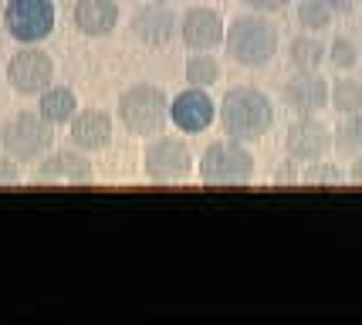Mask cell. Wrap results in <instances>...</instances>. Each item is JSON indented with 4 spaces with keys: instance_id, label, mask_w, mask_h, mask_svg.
Segmentation results:
<instances>
[{
    "instance_id": "6da1fadb",
    "label": "cell",
    "mask_w": 362,
    "mask_h": 325,
    "mask_svg": "<svg viewBox=\"0 0 362 325\" xmlns=\"http://www.w3.org/2000/svg\"><path fill=\"white\" fill-rule=\"evenodd\" d=\"M221 125L230 139L257 142L274 125V106L261 89H251V85L230 89L221 98Z\"/></svg>"
},
{
    "instance_id": "7a4b0ae2",
    "label": "cell",
    "mask_w": 362,
    "mask_h": 325,
    "mask_svg": "<svg viewBox=\"0 0 362 325\" xmlns=\"http://www.w3.org/2000/svg\"><path fill=\"white\" fill-rule=\"evenodd\" d=\"M278 28L264 14H240L227 24L223 47L240 68H264L278 55Z\"/></svg>"
},
{
    "instance_id": "3957f363",
    "label": "cell",
    "mask_w": 362,
    "mask_h": 325,
    "mask_svg": "<svg viewBox=\"0 0 362 325\" xmlns=\"http://www.w3.org/2000/svg\"><path fill=\"white\" fill-rule=\"evenodd\" d=\"M119 119L132 136L153 139L159 132H166L170 122V98L156 85H132L119 95Z\"/></svg>"
},
{
    "instance_id": "277c9868",
    "label": "cell",
    "mask_w": 362,
    "mask_h": 325,
    "mask_svg": "<svg viewBox=\"0 0 362 325\" xmlns=\"http://www.w3.org/2000/svg\"><path fill=\"white\" fill-rule=\"evenodd\" d=\"M254 153L240 139H221L204 149L197 170L206 186H240L254 180Z\"/></svg>"
},
{
    "instance_id": "5b68a950",
    "label": "cell",
    "mask_w": 362,
    "mask_h": 325,
    "mask_svg": "<svg viewBox=\"0 0 362 325\" xmlns=\"http://www.w3.org/2000/svg\"><path fill=\"white\" fill-rule=\"evenodd\" d=\"M54 142V125L41 112H21L0 129V146L4 153L14 156L17 163H34L51 149Z\"/></svg>"
},
{
    "instance_id": "8992f818",
    "label": "cell",
    "mask_w": 362,
    "mask_h": 325,
    "mask_svg": "<svg viewBox=\"0 0 362 325\" xmlns=\"http://www.w3.org/2000/svg\"><path fill=\"white\" fill-rule=\"evenodd\" d=\"M142 170L153 183H180L193 173V153L180 136L159 132L142 153Z\"/></svg>"
},
{
    "instance_id": "52a82bcc",
    "label": "cell",
    "mask_w": 362,
    "mask_h": 325,
    "mask_svg": "<svg viewBox=\"0 0 362 325\" xmlns=\"http://www.w3.org/2000/svg\"><path fill=\"white\" fill-rule=\"evenodd\" d=\"M54 0H11L4 11V28L21 45H41L54 31Z\"/></svg>"
},
{
    "instance_id": "ba28073f",
    "label": "cell",
    "mask_w": 362,
    "mask_h": 325,
    "mask_svg": "<svg viewBox=\"0 0 362 325\" xmlns=\"http://www.w3.org/2000/svg\"><path fill=\"white\" fill-rule=\"evenodd\" d=\"M7 81L17 95H41L54 85V58L45 47L24 45L7 62Z\"/></svg>"
},
{
    "instance_id": "9c48e42d",
    "label": "cell",
    "mask_w": 362,
    "mask_h": 325,
    "mask_svg": "<svg viewBox=\"0 0 362 325\" xmlns=\"http://www.w3.org/2000/svg\"><path fill=\"white\" fill-rule=\"evenodd\" d=\"M284 149L298 163H315L332 149V129L315 115H298L284 132Z\"/></svg>"
},
{
    "instance_id": "30bf717a",
    "label": "cell",
    "mask_w": 362,
    "mask_h": 325,
    "mask_svg": "<svg viewBox=\"0 0 362 325\" xmlns=\"http://www.w3.org/2000/svg\"><path fill=\"white\" fill-rule=\"evenodd\" d=\"M214 119H217V106H214V98L206 95V89L189 85V89H183V92L170 102V122H173L180 132H187V136L206 132Z\"/></svg>"
},
{
    "instance_id": "8fae6325",
    "label": "cell",
    "mask_w": 362,
    "mask_h": 325,
    "mask_svg": "<svg viewBox=\"0 0 362 325\" xmlns=\"http://www.w3.org/2000/svg\"><path fill=\"white\" fill-rule=\"evenodd\" d=\"M223 34H227V24L221 11L214 7H189L180 17V38L189 51H214L223 45Z\"/></svg>"
},
{
    "instance_id": "7c38bea8",
    "label": "cell",
    "mask_w": 362,
    "mask_h": 325,
    "mask_svg": "<svg viewBox=\"0 0 362 325\" xmlns=\"http://www.w3.org/2000/svg\"><path fill=\"white\" fill-rule=\"evenodd\" d=\"M180 34V17L173 14V7H166L163 0L146 4L132 17V38L149 47H166Z\"/></svg>"
},
{
    "instance_id": "4fadbf2b",
    "label": "cell",
    "mask_w": 362,
    "mask_h": 325,
    "mask_svg": "<svg viewBox=\"0 0 362 325\" xmlns=\"http://www.w3.org/2000/svg\"><path fill=\"white\" fill-rule=\"evenodd\" d=\"M281 98L295 115H315L329 106V81L318 72H298L284 81Z\"/></svg>"
},
{
    "instance_id": "5bb4252c",
    "label": "cell",
    "mask_w": 362,
    "mask_h": 325,
    "mask_svg": "<svg viewBox=\"0 0 362 325\" xmlns=\"http://www.w3.org/2000/svg\"><path fill=\"white\" fill-rule=\"evenodd\" d=\"M68 139L81 153H98L109 149L112 142V115L105 108H81L78 115L68 122Z\"/></svg>"
},
{
    "instance_id": "9a60e30c",
    "label": "cell",
    "mask_w": 362,
    "mask_h": 325,
    "mask_svg": "<svg viewBox=\"0 0 362 325\" xmlns=\"http://www.w3.org/2000/svg\"><path fill=\"white\" fill-rule=\"evenodd\" d=\"M37 180L41 183H71V186L92 183L95 170L81 149H58V153L45 156V163L37 166Z\"/></svg>"
},
{
    "instance_id": "2e32d148",
    "label": "cell",
    "mask_w": 362,
    "mask_h": 325,
    "mask_svg": "<svg viewBox=\"0 0 362 325\" xmlns=\"http://www.w3.org/2000/svg\"><path fill=\"white\" fill-rule=\"evenodd\" d=\"M71 21L85 38H109L119 28V0H75Z\"/></svg>"
},
{
    "instance_id": "e0dca14e",
    "label": "cell",
    "mask_w": 362,
    "mask_h": 325,
    "mask_svg": "<svg viewBox=\"0 0 362 325\" xmlns=\"http://www.w3.org/2000/svg\"><path fill=\"white\" fill-rule=\"evenodd\" d=\"M37 112H41L51 125H68L78 115V98H75L71 89H64V85H51V89L41 92Z\"/></svg>"
},
{
    "instance_id": "ac0fdd59",
    "label": "cell",
    "mask_w": 362,
    "mask_h": 325,
    "mask_svg": "<svg viewBox=\"0 0 362 325\" xmlns=\"http://www.w3.org/2000/svg\"><path fill=\"white\" fill-rule=\"evenodd\" d=\"M325 58H329V51H325V45L318 41L315 34H298L288 45V62H291L295 72H318Z\"/></svg>"
},
{
    "instance_id": "d6986e66",
    "label": "cell",
    "mask_w": 362,
    "mask_h": 325,
    "mask_svg": "<svg viewBox=\"0 0 362 325\" xmlns=\"http://www.w3.org/2000/svg\"><path fill=\"white\" fill-rule=\"evenodd\" d=\"M332 149L346 159H359L362 156V112L342 115V122L332 129Z\"/></svg>"
},
{
    "instance_id": "ffe728a7",
    "label": "cell",
    "mask_w": 362,
    "mask_h": 325,
    "mask_svg": "<svg viewBox=\"0 0 362 325\" xmlns=\"http://www.w3.org/2000/svg\"><path fill=\"white\" fill-rule=\"evenodd\" d=\"M329 106L339 115L362 112V81H356V78H335L329 85Z\"/></svg>"
},
{
    "instance_id": "44dd1931",
    "label": "cell",
    "mask_w": 362,
    "mask_h": 325,
    "mask_svg": "<svg viewBox=\"0 0 362 325\" xmlns=\"http://www.w3.org/2000/svg\"><path fill=\"white\" fill-rule=\"evenodd\" d=\"M187 81L189 85H197V89H210V85H217V81H221V62H217L214 55H206V51L189 55Z\"/></svg>"
},
{
    "instance_id": "7402d4cb",
    "label": "cell",
    "mask_w": 362,
    "mask_h": 325,
    "mask_svg": "<svg viewBox=\"0 0 362 325\" xmlns=\"http://www.w3.org/2000/svg\"><path fill=\"white\" fill-rule=\"evenodd\" d=\"M332 7L325 4V0H301L298 4V24L305 28V31H325V28H332Z\"/></svg>"
},
{
    "instance_id": "603a6c76",
    "label": "cell",
    "mask_w": 362,
    "mask_h": 325,
    "mask_svg": "<svg viewBox=\"0 0 362 325\" xmlns=\"http://www.w3.org/2000/svg\"><path fill=\"white\" fill-rule=\"evenodd\" d=\"M329 62L339 68V72H349V68H356L359 62V47L352 45L349 38H335L329 47Z\"/></svg>"
},
{
    "instance_id": "cb8c5ba5",
    "label": "cell",
    "mask_w": 362,
    "mask_h": 325,
    "mask_svg": "<svg viewBox=\"0 0 362 325\" xmlns=\"http://www.w3.org/2000/svg\"><path fill=\"white\" fill-rule=\"evenodd\" d=\"M346 176L342 170H335L332 163H308V170L301 173V183H342Z\"/></svg>"
},
{
    "instance_id": "d4e9b609",
    "label": "cell",
    "mask_w": 362,
    "mask_h": 325,
    "mask_svg": "<svg viewBox=\"0 0 362 325\" xmlns=\"http://www.w3.org/2000/svg\"><path fill=\"white\" fill-rule=\"evenodd\" d=\"M21 183V170H17V159L14 156H0V186H14Z\"/></svg>"
},
{
    "instance_id": "484cf974",
    "label": "cell",
    "mask_w": 362,
    "mask_h": 325,
    "mask_svg": "<svg viewBox=\"0 0 362 325\" xmlns=\"http://www.w3.org/2000/svg\"><path fill=\"white\" fill-rule=\"evenodd\" d=\"M251 11H257V14H278V11H284L291 0H244Z\"/></svg>"
},
{
    "instance_id": "4316f807",
    "label": "cell",
    "mask_w": 362,
    "mask_h": 325,
    "mask_svg": "<svg viewBox=\"0 0 362 325\" xmlns=\"http://www.w3.org/2000/svg\"><path fill=\"white\" fill-rule=\"evenodd\" d=\"M332 7V14H352V11H359L362 0H325Z\"/></svg>"
},
{
    "instance_id": "83f0119b",
    "label": "cell",
    "mask_w": 362,
    "mask_h": 325,
    "mask_svg": "<svg viewBox=\"0 0 362 325\" xmlns=\"http://www.w3.org/2000/svg\"><path fill=\"white\" fill-rule=\"evenodd\" d=\"M349 180H352V183H362V156L356 159V163H352V173H349Z\"/></svg>"
},
{
    "instance_id": "f1b7e54d",
    "label": "cell",
    "mask_w": 362,
    "mask_h": 325,
    "mask_svg": "<svg viewBox=\"0 0 362 325\" xmlns=\"http://www.w3.org/2000/svg\"><path fill=\"white\" fill-rule=\"evenodd\" d=\"M359 62H362V47H359Z\"/></svg>"
}]
</instances>
